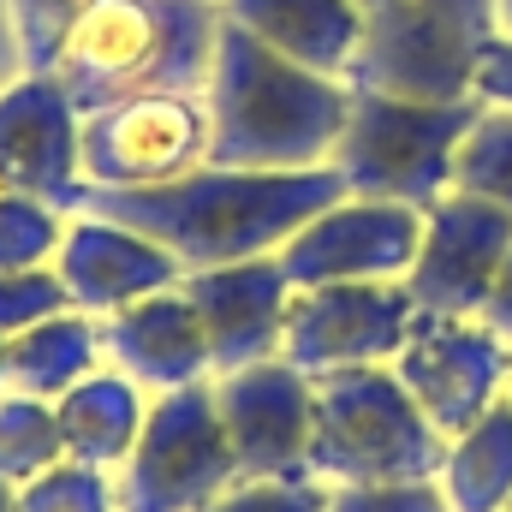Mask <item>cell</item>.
<instances>
[{
	"mask_svg": "<svg viewBox=\"0 0 512 512\" xmlns=\"http://www.w3.org/2000/svg\"><path fill=\"white\" fill-rule=\"evenodd\" d=\"M346 197V179L334 167H298V173H256V167H191L173 185L149 191H84L78 215H108L179 262V274L227 268L251 256H280V245Z\"/></svg>",
	"mask_w": 512,
	"mask_h": 512,
	"instance_id": "6da1fadb",
	"label": "cell"
},
{
	"mask_svg": "<svg viewBox=\"0 0 512 512\" xmlns=\"http://www.w3.org/2000/svg\"><path fill=\"white\" fill-rule=\"evenodd\" d=\"M203 102H209V167L298 173L334 161V143L352 114V84L292 66L286 54L262 48L251 30L221 18Z\"/></svg>",
	"mask_w": 512,
	"mask_h": 512,
	"instance_id": "7a4b0ae2",
	"label": "cell"
},
{
	"mask_svg": "<svg viewBox=\"0 0 512 512\" xmlns=\"http://www.w3.org/2000/svg\"><path fill=\"white\" fill-rule=\"evenodd\" d=\"M215 0H96L54 60L78 114L126 96H203L215 66Z\"/></svg>",
	"mask_w": 512,
	"mask_h": 512,
	"instance_id": "3957f363",
	"label": "cell"
},
{
	"mask_svg": "<svg viewBox=\"0 0 512 512\" xmlns=\"http://www.w3.org/2000/svg\"><path fill=\"white\" fill-rule=\"evenodd\" d=\"M310 417V477L328 489L358 483H435L447 465V435L417 411L393 364L328 370Z\"/></svg>",
	"mask_w": 512,
	"mask_h": 512,
	"instance_id": "277c9868",
	"label": "cell"
},
{
	"mask_svg": "<svg viewBox=\"0 0 512 512\" xmlns=\"http://www.w3.org/2000/svg\"><path fill=\"white\" fill-rule=\"evenodd\" d=\"M495 36V0H382L364 18L346 84L405 102H471L483 48Z\"/></svg>",
	"mask_w": 512,
	"mask_h": 512,
	"instance_id": "5b68a950",
	"label": "cell"
},
{
	"mask_svg": "<svg viewBox=\"0 0 512 512\" xmlns=\"http://www.w3.org/2000/svg\"><path fill=\"white\" fill-rule=\"evenodd\" d=\"M471 102H405V96H376L352 90V114L334 143V173L346 179L352 197H382L405 209H429L435 197L453 191V161L459 143L477 120Z\"/></svg>",
	"mask_w": 512,
	"mask_h": 512,
	"instance_id": "8992f818",
	"label": "cell"
},
{
	"mask_svg": "<svg viewBox=\"0 0 512 512\" xmlns=\"http://www.w3.org/2000/svg\"><path fill=\"white\" fill-rule=\"evenodd\" d=\"M239 483V459L215 405V376L155 393L126 465L114 471L120 512H203Z\"/></svg>",
	"mask_w": 512,
	"mask_h": 512,
	"instance_id": "52a82bcc",
	"label": "cell"
},
{
	"mask_svg": "<svg viewBox=\"0 0 512 512\" xmlns=\"http://www.w3.org/2000/svg\"><path fill=\"white\" fill-rule=\"evenodd\" d=\"M84 185L90 191H149L173 185L191 167L209 161V102L203 96H126L96 114H84L78 131Z\"/></svg>",
	"mask_w": 512,
	"mask_h": 512,
	"instance_id": "ba28073f",
	"label": "cell"
},
{
	"mask_svg": "<svg viewBox=\"0 0 512 512\" xmlns=\"http://www.w3.org/2000/svg\"><path fill=\"white\" fill-rule=\"evenodd\" d=\"M393 376L417 399V411L453 441L483 411H495L507 399L512 346L483 316H423L417 310V322L393 358Z\"/></svg>",
	"mask_w": 512,
	"mask_h": 512,
	"instance_id": "9c48e42d",
	"label": "cell"
},
{
	"mask_svg": "<svg viewBox=\"0 0 512 512\" xmlns=\"http://www.w3.org/2000/svg\"><path fill=\"white\" fill-rule=\"evenodd\" d=\"M417 322V304L405 280H346V286H310L292 292L280 358L304 376L358 370V364H393L405 334Z\"/></svg>",
	"mask_w": 512,
	"mask_h": 512,
	"instance_id": "30bf717a",
	"label": "cell"
},
{
	"mask_svg": "<svg viewBox=\"0 0 512 512\" xmlns=\"http://www.w3.org/2000/svg\"><path fill=\"white\" fill-rule=\"evenodd\" d=\"M512 256V215L447 191L423 209V239L405 268V292L423 316H483L501 268Z\"/></svg>",
	"mask_w": 512,
	"mask_h": 512,
	"instance_id": "8fae6325",
	"label": "cell"
},
{
	"mask_svg": "<svg viewBox=\"0 0 512 512\" xmlns=\"http://www.w3.org/2000/svg\"><path fill=\"white\" fill-rule=\"evenodd\" d=\"M417 239H423V209L346 191L280 245V268L292 292L346 286V280H405Z\"/></svg>",
	"mask_w": 512,
	"mask_h": 512,
	"instance_id": "7c38bea8",
	"label": "cell"
},
{
	"mask_svg": "<svg viewBox=\"0 0 512 512\" xmlns=\"http://www.w3.org/2000/svg\"><path fill=\"white\" fill-rule=\"evenodd\" d=\"M78 131H84V114L72 108L54 72H18L0 90V191L78 215L90 191Z\"/></svg>",
	"mask_w": 512,
	"mask_h": 512,
	"instance_id": "4fadbf2b",
	"label": "cell"
},
{
	"mask_svg": "<svg viewBox=\"0 0 512 512\" xmlns=\"http://www.w3.org/2000/svg\"><path fill=\"white\" fill-rule=\"evenodd\" d=\"M215 405H221L239 477H310L316 382L298 364L262 358L233 376H215Z\"/></svg>",
	"mask_w": 512,
	"mask_h": 512,
	"instance_id": "5bb4252c",
	"label": "cell"
},
{
	"mask_svg": "<svg viewBox=\"0 0 512 512\" xmlns=\"http://www.w3.org/2000/svg\"><path fill=\"white\" fill-rule=\"evenodd\" d=\"M179 286L197 304V322H203L215 376H233V370L262 364V358H280L286 310H292V280H286L280 256H251V262H227V268H197Z\"/></svg>",
	"mask_w": 512,
	"mask_h": 512,
	"instance_id": "9a60e30c",
	"label": "cell"
},
{
	"mask_svg": "<svg viewBox=\"0 0 512 512\" xmlns=\"http://www.w3.org/2000/svg\"><path fill=\"white\" fill-rule=\"evenodd\" d=\"M54 274H60L72 310H84L96 322L137 304V298H149V292H167V286L185 280L179 262L161 245H149L143 233H131L120 221H108V215H72L66 221Z\"/></svg>",
	"mask_w": 512,
	"mask_h": 512,
	"instance_id": "2e32d148",
	"label": "cell"
},
{
	"mask_svg": "<svg viewBox=\"0 0 512 512\" xmlns=\"http://www.w3.org/2000/svg\"><path fill=\"white\" fill-rule=\"evenodd\" d=\"M102 358L149 399L215 376V358H209V340H203V322H197V304L185 298V286L149 292L126 310L102 316Z\"/></svg>",
	"mask_w": 512,
	"mask_h": 512,
	"instance_id": "e0dca14e",
	"label": "cell"
},
{
	"mask_svg": "<svg viewBox=\"0 0 512 512\" xmlns=\"http://www.w3.org/2000/svg\"><path fill=\"white\" fill-rule=\"evenodd\" d=\"M221 18L251 30L262 48L286 54L292 66L346 78L364 42V0H221Z\"/></svg>",
	"mask_w": 512,
	"mask_h": 512,
	"instance_id": "ac0fdd59",
	"label": "cell"
},
{
	"mask_svg": "<svg viewBox=\"0 0 512 512\" xmlns=\"http://www.w3.org/2000/svg\"><path fill=\"white\" fill-rule=\"evenodd\" d=\"M102 358V322L84 310H60L12 340H0V393L24 399H60L84 376H96Z\"/></svg>",
	"mask_w": 512,
	"mask_h": 512,
	"instance_id": "d6986e66",
	"label": "cell"
},
{
	"mask_svg": "<svg viewBox=\"0 0 512 512\" xmlns=\"http://www.w3.org/2000/svg\"><path fill=\"white\" fill-rule=\"evenodd\" d=\"M143 411H149V393L102 364L96 376H84L72 393L54 399L66 459L96 465V471H120L131 441H137V429H143Z\"/></svg>",
	"mask_w": 512,
	"mask_h": 512,
	"instance_id": "ffe728a7",
	"label": "cell"
},
{
	"mask_svg": "<svg viewBox=\"0 0 512 512\" xmlns=\"http://www.w3.org/2000/svg\"><path fill=\"white\" fill-rule=\"evenodd\" d=\"M441 495L453 512H507L512 507V405L501 399L465 435L447 441Z\"/></svg>",
	"mask_w": 512,
	"mask_h": 512,
	"instance_id": "44dd1931",
	"label": "cell"
},
{
	"mask_svg": "<svg viewBox=\"0 0 512 512\" xmlns=\"http://www.w3.org/2000/svg\"><path fill=\"white\" fill-rule=\"evenodd\" d=\"M60 459H66V441H60L54 399L0 393V483L24 489V483H36Z\"/></svg>",
	"mask_w": 512,
	"mask_h": 512,
	"instance_id": "7402d4cb",
	"label": "cell"
},
{
	"mask_svg": "<svg viewBox=\"0 0 512 512\" xmlns=\"http://www.w3.org/2000/svg\"><path fill=\"white\" fill-rule=\"evenodd\" d=\"M453 191L483 197L512 215V108H495V102L477 108V120L459 143V161H453Z\"/></svg>",
	"mask_w": 512,
	"mask_h": 512,
	"instance_id": "603a6c76",
	"label": "cell"
},
{
	"mask_svg": "<svg viewBox=\"0 0 512 512\" xmlns=\"http://www.w3.org/2000/svg\"><path fill=\"white\" fill-rule=\"evenodd\" d=\"M66 221H72V215L54 209V203L18 197V191H0V274L48 268V262L60 256Z\"/></svg>",
	"mask_w": 512,
	"mask_h": 512,
	"instance_id": "cb8c5ba5",
	"label": "cell"
},
{
	"mask_svg": "<svg viewBox=\"0 0 512 512\" xmlns=\"http://www.w3.org/2000/svg\"><path fill=\"white\" fill-rule=\"evenodd\" d=\"M12 42H18V66L24 72H54L60 48L72 42V30L84 24V12L96 0H0Z\"/></svg>",
	"mask_w": 512,
	"mask_h": 512,
	"instance_id": "d4e9b609",
	"label": "cell"
},
{
	"mask_svg": "<svg viewBox=\"0 0 512 512\" xmlns=\"http://www.w3.org/2000/svg\"><path fill=\"white\" fill-rule=\"evenodd\" d=\"M18 512H120V489H114V471L60 459L18 489Z\"/></svg>",
	"mask_w": 512,
	"mask_h": 512,
	"instance_id": "484cf974",
	"label": "cell"
},
{
	"mask_svg": "<svg viewBox=\"0 0 512 512\" xmlns=\"http://www.w3.org/2000/svg\"><path fill=\"white\" fill-rule=\"evenodd\" d=\"M60 310H72V298H66L54 262L48 268H24V274H0V340L60 316Z\"/></svg>",
	"mask_w": 512,
	"mask_h": 512,
	"instance_id": "4316f807",
	"label": "cell"
},
{
	"mask_svg": "<svg viewBox=\"0 0 512 512\" xmlns=\"http://www.w3.org/2000/svg\"><path fill=\"white\" fill-rule=\"evenodd\" d=\"M203 512H328V483H316V477H239Z\"/></svg>",
	"mask_w": 512,
	"mask_h": 512,
	"instance_id": "83f0119b",
	"label": "cell"
},
{
	"mask_svg": "<svg viewBox=\"0 0 512 512\" xmlns=\"http://www.w3.org/2000/svg\"><path fill=\"white\" fill-rule=\"evenodd\" d=\"M328 512H453L441 483H358L328 489Z\"/></svg>",
	"mask_w": 512,
	"mask_h": 512,
	"instance_id": "f1b7e54d",
	"label": "cell"
},
{
	"mask_svg": "<svg viewBox=\"0 0 512 512\" xmlns=\"http://www.w3.org/2000/svg\"><path fill=\"white\" fill-rule=\"evenodd\" d=\"M477 102L512 108V36H495V42L483 48V66H477Z\"/></svg>",
	"mask_w": 512,
	"mask_h": 512,
	"instance_id": "f546056e",
	"label": "cell"
},
{
	"mask_svg": "<svg viewBox=\"0 0 512 512\" xmlns=\"http://www.w3.org/2000/svg\"><path fill=\"white\" fill-rule=\"evenodd\" d=\"M483 322L512 346V256H507V268H501V280H495V292H489V304H483Z\"/></svg>",
	"mask_w": 512,
	"mask_h": 512,
	"instance_id": "4dcf8cb0",
	"label": "cell"
},
{
	"mask_svg": "<svg viewBox=\"0 0 512 512\" xmlns=\"http://www.w3.org/2000/svg\"><path fill=\"white\" fill-rule=\"evenodd\" d=\"M24 66H18V42H12V24H6V6H0V90L18 78Z\"/></svg>",
	"mask_w": 512,
	"mask_h": 512,
	"instance_id": "1f68e13d",
	"label": "cell"
},
{
	"mask_svg": "<svg viewBox=\"0 0 512 512\" xmlns=\"http://www.w3.org/2000/svg\"><path fill=\"white\" fill-rule=\"evenodd\" d=\"M495 18H501V36H512V0H495Z\"/></svg>",
	"mask_w": 512,
	"mask_h": 512,
	"instance_id": "d6a6232c",
	"label": "cell"
},
{
	"mask_svg": "<svg viewBox=\"0 0 512 512\" xmlns=\"http://www.w3.org/2000/svg\"><path fill=\"white\" fill-rule=\"evenodd\" d=\"M0 512H18V489L12 483H0Z\"/></svg>",
	"mask_w": 512,
	"mask_h": 512,
	"instance_id": "836d02e7",
	"label": "cell"
},
{
	"mask_svg": "<svg viewBox=\"0 0 512 512\" xmlns=\"http://www.w3.org/2000/svg\"><path fill=\"white\" fill-rule=\"evenodd\" d=\"M507 405H512V376H507Z\"/></svg>",
	"mask_w": 512,
	"mask_h": 512,
	"instance_id": "e575fe53",
	"label": "cell"
},
{
	"mask_svg": "<svg viewBox=\"0 0 512 512\" xmlns=\"http://www.w3.org/2000/svg\"><path fill=\"white\" fill-rule=\"evenodd\" d=\"M364 6H382V0H364Z\"/></svg>",
	"mask_w": 512,
	"mask_h": 512,
	"instance_id": "d590c367",
	"label": "cell"
},
{
	"mask_svg": "<svg viewBox=\"0 0 512 512\" xmlns=\"http://www.w3.org/2000/svg\"><path fill=\"white\" fill-rule=\"evenodd\" d=\"M215 6H221V0H215Z\"/></svg>",
	"mask_w": 512,
	"mask_h": 512,
	"instance_id": "8d00e7d4",
	"label": "cell"
},
{
	"mask_svg": "<svg viewBox=\"0 0 512 512\" xmlns=\"http://www.w3.org/2000/svg\"><path fill=\"white\" fill-rule=\"evenodd\" d=\"M507 512H512V507H507Z\"/></svg>",
	"mask_w": 512,
	"mask_h": 512,
	"instance_id": "74e56055",
	"label": "cell"
}]
</instances>
